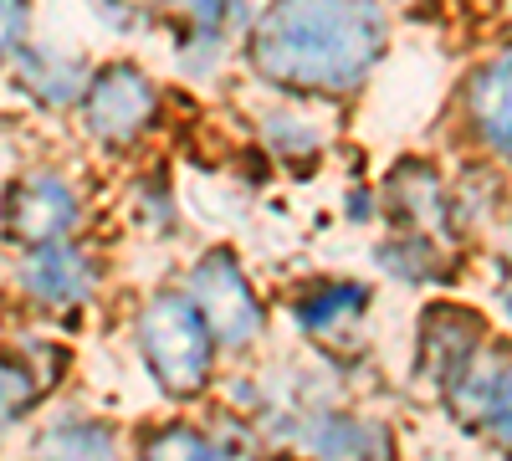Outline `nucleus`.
<instances>
[{"instance_id":"1","label":"nucleus","mask_w":512,"mask_h":461,"mask_svg":"<svg viewBox=\"0 0 512 461\" xmlns=\"http://www.w3.org/2000/svg\"><path fill=\"white\" fill-rule=\"evenodd\" d=\"M384 52L379 0H272L246 36V67L292 98H349Z\"/></svg>"},{"instance_id":"2","label":"nucleus","mask_w":512,"mask_h":461,"mask_svg":"<svg viewBox=\"0 0 512 461\" xmlns=\"http://www.w3.org/2000/svg\"><path fill=\"white\" fill-rule=\"evenodd\" d=\"M128 333H134L139 369L159 400H169L175 410L216 400V390L226 380V359L180 282H154L139 298Z\"/></svg>"},{"instance_id":"3","label":"nucleus","mask_w":512,"mask_h":461,"mask_svg":"<svg viewBox=\"0 0 512 461\" xmlns=\"http://www.w3.org/2000/svg\"><path fill=\"white\" fill-rule=\"evenodd\" d=\"M185 287V298L205 318L210 339H216L226 364H246L251 354H262L272 339V298L246 267V251L231 241H205L190 251V262L175 277Z\"/></svg>"},{"instance_id":"4","label":"nucleus","mask_w":512,"mask_h":461,"mask_svg":"<svg viewBox=\"0 0 512 461\" xmlns=\"http://www.w3.org/2000/svg\"><path fill=\"white\" fill-rule=\"evenodd\" d=\"M11 298L31 323H77L108 292V257L93 236H67L52 246L11 251Z\"/></svg>"},{"instance_id":"5","label":"nucleus","mask_w":512,"mask_h":461,"mask_svg":"<svg viewBox=\"0 0 512 461\" xmlns=\"http://www.w3.org/2000/svg\"><path fill=\"white\" fill-rule=\"evenodd\" d=\"M88 236V195L62 164H26L0 190V241L11 251Z\"/></svg>"},{"instance_id":"6","label":"nucleus","mask_w":512,"mask_h":461,"mask_svg":"<svg viewBox=\"0 0 512 461\" xmlns=\"http://www.w3.org/2000/svg\"><path fill=\"white\" fill-rule=\"evenodd\" d=\"M374 313V282L364 277H303L282 298V318L328 364H354L364 349V323Z\"/></svg>"},{"instance_id":"7","label":"nucleus","mask_w":512,"mask_h":461,"mask_svg":"<svg viewBox=\"0 0 512 461\" xmlns=\"http://www.w3.org/2000/svg\"><path fill=\"white\" fill-rule=\"evenodd\" d=\"M72 113L82 123V134H88L98 149L128 154V149H139L159 129L164 93H159V82L139 62H108V67L93 72L88 93H82V103Z\"/></svg>"},{"instance_id":"8","label":"nucleus","mask_w":512,"mask_h":461,"mask_svg":"<svg viewBox=\"0 0 512 461\" xmlns=\"http://www.w3.org/2000/svg\"><path fill=\"white\" fill-rule=\"evenodd\" d=\"M390 461V431L379 415L344 400L297 410V421L277 441V461Z\"/></svg>"},{"instance_id":"9","label":"nucleus","mask_w":512,"mask_h":461,"mask_svg":"<svg viewBox=\"0 0 512 461\" xmlns=\"http://www.w3.org/2000/svg\"><path fill=\"white\" fill-rule=\"evenodd\" d=\"M482 349H487V323H482L477 308H466V303L425 308L420 323H415V354H410L415 380L446 395Z\"/></svg>"},{"instance_id":"10","label":"nucleus","mask_w":512,"mask_h":461,"mask_svg":"<svg viewBox=\"0 0 512 461\" xmlns=\"http://www.w3.org/2000/svg\"><path fill=\"white\" fill-rule=\"evenodd\" d=\"M21 461H128V431L103 410L57 405L36 415Z\"/></svg>"},{"instance_id":"11","label":"nucleus","mask_w":512,"mask_h":461,"mask_svg":"<svg viewBox=\"0 0 512 461\" xmlns=\"http://www.w3.org/2000/svg\"><path fill=\"white\" fill-rule=\"evenodd\" d=\"M446 410L456 415V426L512 451V349L487 344L466 364L461 380L446 390Z\"/></svg>"},{"instance_id":"12","label":"nucleus","mask_w":512,"mask_h":461,"mask_svg":"<svg viewBox=\"0 0 512 461\" xmlns=\"http://www.w3.org/2000/svg\"><path fill=\"white\" fill-rule=\"evenodd\" d=\"M379 211L390 216L395 231H415V236H436L451 241L456 236V205H451V185L436 164L425 159H400L379 185Z\"/></svg>"},{"instance_id":"13","label":"nucleus","mask_w":512,"mask_h":461,"mask_svg":"<svg viewBox=\"0 0 512 461\" xmlns=\"http://www.w3.org/2000/svg\"><path fill=\"white\" fill-rule=\"evenodd\" d=\"M16 82H21V93L36 108L72 113L82 103V93H88L93 67L82 62V57H72V52H57V47H26L16 57Z\"/></svg>"},{"instance_id":"14","label":"nucleus","mask_w":512,"mask_h":461,"mask_svg":"<svg viewBox=\"0 0 512 461\" xmlns=\"http://www.w3.org/2000/svg\"><path fill=\"white\" fill-rule=\"evenodd\" d=\"M128 461H226L205 415L169 410L128 436Z\"/></svg>"},{"instance_id":"15","label":"nucleus","mask_w":512,"mask_h":461,"mask_svg":"<svg viewBox=\"0 0 512 461\" xmlns=\"http://www.w3.org/2000/svg\"><path fill=\"white\" fill-rule=\"evenodd\" d=\"M374 272L384 282L400 287H436L451 277V251L436 236H415V231H390L384 241H374Z\"/></svg>"},{"instance_id":"16","label":"nucleus","mask_w":512,"mask_h":461,"mask_svg":"<svg viewBox=\"0 0 512 461\" xmlns=\"http://www.w3.org/2000/svg\"><path fill=\"white\" fill-rule=\"evenodd\" d=\"M466 113H472L477 144L502 164H512V57L477 72L472 93H466Z\"/></svg>"},{"instance_id":"17","label":"nucleus","mask_w":512,"mask_h":461,"mask_svg":"<svg viewBox=\"0 0 512 461\" xmlns=\"http://www.w3.org/2000/svg\"><path fill=\"white\" fill-rule=\"evenodd\" d=\"M0 344H6V349L36 374L41 390H47L52 400H57V390L72 380V344L62 339L57 328H47V323H21V328H11Z\"/></svg>"},{"instance_id":"18","label":"nucleus","mask_w":512,"mask_h":461,"mask_svg":"<svg viewBox=\"0 0 512 461\" xmlns=\"http://www.w3.org/2000/svg\"><path fill=\"white\" fill-rule=\"evenodd\" d=\"M41 405H52V395L41 390V380H36V374H31L6 344H0V441L31 431L36 415H41Z\"/></svg>"},{"instance_id":"19","label":"nucleus","mask_w":512,"mask_h":461,"mask_svg":"<svg viewBox=\"0 0 512 461\" xmlns=\"http://www.w3.org/2000/svg\"><path fill=\"white\" fill-rule=\"evenodd\" d=\"M262 144L277 164H308L323 154V123L303 108H272L262 118Z\"/></svg>"},{"instance_id":"20","label":"nucleus","mask_w":512,"mask_h":461,"mask_svg":"<svg viewBox=\"0 0 512 461\" xmlns=\"http://www.w3.org/2000/svg\"><path fill=\"white\" fill-rule=\"evenodd\" d=\"M128 216H134V226H139L149 241H175V236H180V200H175V185L164 180V170L134 180Z\"/></svg>"},{"instance_id":"21","label":"nucleus","mask_w":512,"mask_h":461,"mask_svg":"<svg viewBox=\"0 0 512 461\" xmlns=\"http://www.w3.org/2000/svg\"><path fill=\"white\" fill-rule=\"evenodd\" d=\"M221 57H226V31H216V26H195L180 41V72L185 77H216Z\"/></svg>"},{"instance_id":"22","label":"nucleus","mask_w":512,"mask_h":461,"mask_svg":"<svg viewBox=\"0 0 512 461\" xmlns=\"http://www.w3.org/2000/svg\"><path fill=\"white\" fill-rule=\"evenodd\" d=\"M26 21H31L26 0H0V67H11L26 52Z\"/></svg>"},{"instance_id":"23","label":"nucleus","mask_w":512,"mask_h":461,"mask_svg":"<svg viewBox=\"0 0 512 461\" xmlns=\"http://www.w3.org/2000/svg\"><path fill=\"white\" fill-rule=\"evenodd\" d=\"M93 6H98V16H103L108 26L139 31V26H149V21L164 11V0H93Z\"/></svg>"},{"instance_id":"24","label":"nucleus","mask_w":512,"mask_h":461,"mask_svg":"<svg viewBox=\"0 0 512 461\" xmlns=\"http://www.w3.org/2000/svg\"><path fill=\"white\" fill-rule=\"evenodd\" d=\"M180 6L190 11L195 26H226V21H241V0H180Z\"/></svg>"},{"instance_id":"25","label":"nucleus","mask_w":512,"mask_h":461,"mask_svg":"<svg viewBox=\"0 0 512 461\" xmlns=\"http://www.w3.org/2000/svg\"><path fill=\"white\" fill-rule=\"evenodd\" d=\"M344 216L354 221V226H369V221H379L384 211H379V190H349V205H344Z\"/></svg>"},{"instance_id":"26","label":"nucleus","mask_w":512,"mask_h":461,"mask_svg":"<svg viewBox=\"0 0 512 461\" xmlns=\"http://www.w3.org/2000/svg\"><path fill=\"white\" fill-rule=\"evenodd\" d=\"M497 308H502V318L512 323V277H507V282L497 287Z\"/></svg>"},{"instance_id":"27","label":"nucleus","mask_w":512,"mask_h":461,"mask_svg":"<svg viewBox=\"0 0 512 461\" xmlns=\"http://www.w3.org/2000/svg\"><path fill=\"white\" fill-rule=\"evenodd\" d=\"M507 11H512V0H507Z\"/></svg>"}]
</instances>
